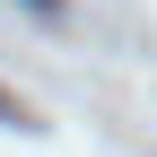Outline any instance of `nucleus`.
I'll return each instance as SVG.
<instances>
[{
    "mask_svg": "<svg viewBox=\"0 0 157 157\" xmlns=\"http://www.w3.org/2000/svg\"><path fill=\"white\" fill-rule=\"evenodd\" d=\"M26 9H35V17H61V0H26Z\"/></svg>",
    "mask_w": 157,
    "mask_h": 157,
    "instance_id": "f03ea898",
    "label": "nucleus"
},
{
    "mask_svg": "<svg viewBox=\"0 0 157 157\" xmlns=\"http://www.w3.org/2000/svg\"><path fill=\"white\" fill-rule=\"evenodd\" d=\"M0 122H9V131H35V113H26V105H17V96H9V87H0Z\"/></svg>",
    "mask_w": 157,
    "mask_h": 157,
    "instance_id": "f257e3e1",
    "label": "nucleus"
}]
</instances>
